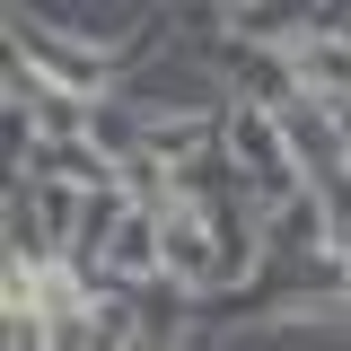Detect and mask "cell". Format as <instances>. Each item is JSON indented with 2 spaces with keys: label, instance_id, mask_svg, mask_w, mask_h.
Wrapping results in <instances>:
<instances>
[{
  "label": "cell",
  "instance_id": "obj_1",
  "mask_svg": "<svg viewBox=\"0 0 351 351\" xmlns=\"http://www.w3.org/2000/svg\"><path fill=\"white\" fill-rule=\"evenodd\" d=\"M9 36H18V62H36L44 88H62V97H88V106H97V88H106V53L53 36V27H36V18H9Z\"/></svg>",
  "mask_w": 351,
  "mask_h": 351
},
{
  "label": "cell",
  "instance_id": "obj_2",
  "mask_svg": "<svg viewBox=\"0 0 351 351\" xmlns=\"http://www.w3.org/2000/svg\"><path fill=\"white\" fill-rule=\"evenodd\" d=\"M158 219H167V281L176 290H219V228H211V211L193 193H176Z\"/></svg>",
  "mask_w": 351,
  "mask_h": 351
},
{
  "label": "cell",
  "instance_id": "obj_3",
  "mask_svg": "<svg viewBox=\"0 0 351 351\" xmlns=\"http://www.w3.org/2000/svg\"><path fill=\"white\" fill-rule=\"evenodd\" d=\"M290 80H299L307 106L351 114V36H299L290 44Z\"/></svg>",
  "mask_w": 351,
  "mask_h": 351
},
{
  "label": "cell",
  "instance_id": "obj_4",
  "mask_svg": "<svg viewBox=\"0 0 351 351\" xmlns=\"http://www.w3.org/2000/svg\"><path fill=\"white\" fill-rule=\"evenodd\" d=\"M184 351H211V343H184Z\"/></svg>",
  "mask_w": 351,
  "mask_h": 351
},
{
  "label": "cell",
  "instance_id": "obj_5",
  "mask_svg": "<svg viewBox=\"0 0 351 351\" xmlns=\"http://www.w3.org/2000/svg\"><path fill=\"white\" fill-rule=\"evenodd\" d=\"M343 316H351V299H343Z\"/></svg>",
  "mask_w": 351,
  "mask_h": 351
}]
</instances>
